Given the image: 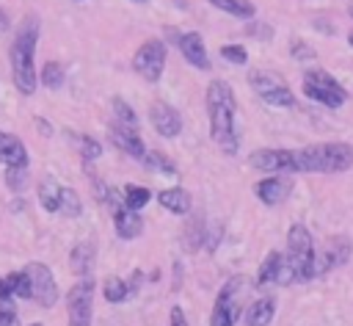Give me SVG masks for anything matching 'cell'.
I'll list each match as a JSON object with an SVG mask.
<instances>
[{"label":"cell","instance_id":"cell-1","mask_svg":"<svg viewBox=\"0 0 353 326\" xmlns=\"http://www.w3.org/2000/svg\"><path fill=\"white\" fill-rule=\"evenodd\" d=\"M204 99H207V119H210V138H212V144L221 152L234 155L237 146H240V135H237V124H234L237 99H234L232 86L226 80H210Z\"/></svg>","mask_w":353,"mask_h":326},{"label":"cell","instance_id":"cell-2","mask_svg":"<svg viewBox=\"0 0 353 326\" xmlns=\"http://www.w3.org/2000/svg\"><path fill=\"white\" fill-rule=\"evenodd\" d=\"M39 36H41V22L36 14H28V17H22V22L14 33V41L8 47L11 80H14V88L25 97H30L39 88V75H36V61H33Z\"/></svg>","mask_w":353,"mask_h":326},{"label":"cell","instance_id":"cell-3","mask_svg":"<svg viewBox=\"0 0 353 326\" xmlns=\"http://www.w3.org/2000/svg\"><path fill=\"white\" fill-rule=\"evenodd\" d=\"M314 262H317V249H314V238L309 232L306 224L295 221L290 224L287 229V251H284V271H281V279L279 285H295V282H312L317 279V271H314Z\"/></svg>","mask_w":353,"mask_h":326},{"label":"cell","instance_id":"cell-4","mask_svg":"<svg viewBox=\"0 0 353 326\" xmlns=\"http://www.w3.org/2000/svg\"><path fill=\"white\" fill-rule=\"evenodd\" d=\"M298 171L303 174H339L353 169V144L347 141H325L295 149Z\"/></svg>","mask_w":353,"mask_h":326},{"label":"cell","instance_id":"cell-5","mask_svg":"<svg viewBox=\"0 0 353 326\" xmlns=\"http://www.w3.org/2000/svg\"><path fill=\"white\" fill-rule=\"evenodd\" d=\"M303 94L312 99V102H320L325 108H342L347 102V91L345 86L328 72V69H309L303 72V83H301Z\"/></svg>","mask_w":353,"mask_h":326},{"label":"cell","instance_id":"cell-6","mask_svg":"<svg viewBox=\"0 0 353 326\" xmlns=\"http://www.w3.org/2000/svg\"><path fill=\"white\" fill-rule=\"evenodd\" d=\"M243 276H229L212 304L210 312V326H237V320L243 318V307H240V293H243Z\"/></svg>","mask_w":353,"mask_h":326},{"label":"cell","instance_id":"cell-7","mask_svg":"<svg viewBox=\"0 0 353 326\" xmlns=\"http://www.w3.org/2000/svg\"><path fill=\"white\" fill-rule=\"evenodd\" d=\"M248 86L256 91V97L273 108H292L295 105V94L292 88L276 75V72H268V69H254L248 75Z\"/></svg>","mask_w":353,"mask_h":326},{"label":"cell","instance_id":"cell-8","mask_svg":"<svg viewBox=\"0 0 353 326\" xmlns=\"http://www.w3.org/2000/svg\"><path fill=\"white\" fill-rule=\"evenodd\" d=\"M94 290L97 282L91 276L77 279L69 290H66V326H91L94 318Z\"/></svg>","mask_w":353,"mask_h":326},{"label":"cell","instance_id":"cell-9","mask_svg":"<svg viewBox=\"0 0 353 326\" xmlns=\"http://www.w3.org/2000/svg\"><path fill=\"white\" fill-rule=\"evenodd\" d=\"M165 58H168V47L163 39H146L135 55H132V72L141 75L146 83H157L163 77L165 69Z\"/></svg>","mask_w":353,"mask_h":326},{"label":"cell","instance_id":"cell-10","mask_svg":"<svg viewBox=\"0 0 353 326\" xmlns=\"http://www.w3.org/2000/svg\"><path fill=\"white\" fill-rule=\"evenodd\" d=\"M350 257H353V243H350V238H347V235H331V238L320 246V251H317L314 271H317V276L323 279V276L334 274L336 268L347 265Z\"/></svg>","mask_w":353,"mask_h":326},{"label":"cell","instance_id":"cell-11","mask_svg":"<svg viewBox=\"0 0 353 326\" xmlns=\"http://www.w3.org/2000/svg\"><path fill=\"white\" fill-rule=\"evenodd\" d=\"M248 166L262 171V174H295L298 171V157L295 149H256L248 155Z\"/></svg>","mask_w":353,"mask_h":326},{"label":"cell","instance_id":"cell-12","mask_svg":"<svg viewBox=\"0 0 353 326\" xmlns=\"http://www.w3.org/2000/svg\"><path fill=\"white\" fill-rule=\"evenodd\" d=\"M25 271L30 276V301H36L39 307H55L61 290L52 276V268L44 262H28Z\"/></svg>","mask_w":353,"mask_h":326},{"label":"cell","instance_id":"cell-13","mask_svg":"<svg viewBox=\"0 0 353 326\" xmlns=\"http://www.w3.org/2000/svg\"><path fill=\"white\" fill-rule=\"evenodd\" d=\"M168 33H171V44L179 47L182 58H185L193 69H199V72H207V69H210V55H207V47H204L201 33H196V30H188V33L168 30Z\"/></svg>","mask_w":353,"mask_h":326},{"label":"cell","instance_id":"cell-14","mask_svg":"<svg viewBox=\"0 0 353 326\" xmlns=\"http://www.w3.org/2000/svg\"><path fill=\"white\" fill-rule=\"evenodd\" d=\"M292 193V180L287 174H265L262 180L254 182V196L265 207H279L290 199Z\"/></svg>","mask_w":353,"mask_h":326},{"label":"cell","instance_id":"cell-15","mask_svg":"<svg viewBox=\"0 0 353 326\" xmlns=\"http://www.w3.org/2000/svg\"><path fill=\"white\" fill-rule=\"evenodd\" d=\"M108 133H110V141H113V146H119L124 155H130L132 160H143V155L149 152L146 149V144H143V138H141V130L138 127H130V124H121V122H110V127H108Z\"/></svg>","mask_w":353,"mask_h":326},{"label":"cell","instance_id":"cell-16","mask_svg":"<svg viewBox=\"0 0 353 326\" xmlns=\"http://www.w3.org/2000/svg\"><path fill=\"white\" fill-rule=\"evenodd\" d=\"M149 122H152L154 133L163 135V138H176L182 133V116L168 102H160V99L152 102L149 105Z\"/></svg>","mask_w":353,"mask_h":326},{"label":"cell","instance_id":"cell-17","mask_svg":"<svg viewBox=\"0 0 353 326\" xmlns=\"http://www.w3.org/2000/svg\"><path fill=\"white\" fill-rule=\"evenodd\" d=\"M110 218H113V229H116V235H119L121 240H135V238H141V232H143V218H141V213L130 210L124 202L110 210Z\"/></svg>","mask_w":353,"mask_h":326},{"label":"cell","instance_id":"cell-18","mask_svg":"<svg viewBox=\"0 0 353 326\" xmlns=\"http://www.w3.org/2000/svg\"><path fill=\"white\" fill-rule=\"evenodd\" d=\"M94 265H97V243L94 240H80L72 246L69 251V268L77 279L94 276Z\"/></svg>","mask_w":353,"mask_h":326},{"label":"cell","instance_id":"cell-19","mask_svg":"<svg viewBox=\"0 0 353 326\" xmlns=\"http://www.w3.org/2000/svg\"><path fill=\"white\" fill-rule=\"evenodd\" d=\"M281 271H284V251L270 249V251L265 254V260L259 262V268H256V279H254V285H256V287L279 285Z\"/></svg>","mask_w":353,"mask_h":326},{"label":"cell","instance_id":"cell-20","mask_svg":"<svg viewBox=\"0 0 353 326\" xmlns=\"http://www.w3.org/2000/svg\"><path fill=\"white\" fill-rule=\"evenodd\" d=\"M157 202H160V207L163 210H168V213H174V215H188L190 213V207H193V196H190V191H185V188H163V191H157Z\"/></svg>","mask_w":353,"mask_h":326},{"label":"cell","instance_id":"cell-21","mask_svg":"<svg viewBox=\"0 0 353 326\" xmlns=\"http://www.w3.org/2000/svg\"><path fill=\"white\" fill-rule=\"evenodd\" d=\"M0 163H3V166L30 163L28 146L22 144V138H17L14 133H6V130H0Z\"/></svg>","mask_w":353,"mask_h":326},{"label":"cell","instance_id":"cell-22","mask_svg":"<svg viewBox=\"0 0 353 326\" xmlns=\"http://www.w3.org/2000/svg\"><path fill=\"white\" fill-rule=\"evenodd\" d=\"M276 318V298L273 296H262L256 301L248 304V309L243 312L245 326H270Z\"/></svg>","mask_w":353,"mask_h":326},{"label":"cell","instance_id":"cell-23","mask_svg":"<svg viewBox=\"0 0 353 326\" xmlns=\"http://www.w3.org/2000/svg\"><path fill=\"white\" fill-rule=\"evenodd\" d=\"M207 235H210L207 221H204V215L196 213V215L185 224V229H182V243H185L188 251H199L201 246H207Z\"/></svg>","mask_w":353,"mask_h":326},{"label":"cell","instance_id":"cell-24","mask_svg":"<svg viewBox=\"0 0 353 326\" xmlns=\"http://www.w3.org/2000/svg\"><path fill=\"white\" fill-rule=\"evenodd\" d=\"M61 193H63V185H58L52 177H44L39 182V204L47 213H61Z\"/></svg>","mask_w":353,"mask_h":326},{"label":"cell","instance_id":"cell-25","mask_svg":"<svg viewBox=\"0 0 353 326\" xmlns=\"http://www.w3.org/2000/svg\"><path fill=\"white\" fill-rule=\"evenodd\" d=\"M152 191L146 188V185H132V182H127L124 188H121V199H124V204L130 207V210H143L149 202H152Z\"/></svg>","mask_w":353,"mask_h":326},{"label":"cell","instance_id":"cell-26","mask_svg":"<svg viewBox=\"0 0 353 326\" xmlns=\"http://www.w3.org/2000/svg\"><path fill=\"white\" fill-rule=\"evenodd\" d=\"M207 3L237 17V19H254V14H256V6L251 0H207Z\"/></svg>","mask_w":353,"mask_h":326},{"label":"cell","instance_id":"cell-27","mask_svg":"<svg viewBox=\"0 0 353 326\" xmlns=\"http://www.w3.org/2000/svg\"><path fill=\"white\" fill-rule=\"evenodd\" d=\"M143 169H149V171H157V174H168V177H174L179 169H176V163L168 157V155H163V152H157V149H149L146 155H143Z\"/></svg>","mask_w":353,"mask_h":326},{"label":"cell","instance_id":"cell-28","mask_svg":"<svg viewBox=\"0 0 353 326\" xmlns=\"http://www.w3.org/2000/svg\"><path fill=\"white\" fill-rule=\"evenodd\" d=\"M63 80H66L63 66H61L58 61H44V66H41V72H39V83H41L44 88L55 91V88L63 86Z\"/></svg>","mask_w":353,"mask_h":326},{"label":"cell","instance_id":"cell-29","mask_svg":"<svg viewBox=\"0 0 353 326\" xmlns=\"http://www.w3.org/2000/svg\"><path fill=\"white\" fill-rule=\"evenodd\" d=\"M102 296H105V301H110V304L127 301V296H130L127 279H121V276H108V279L102 282Z\"/></svg>","mask_w":353,"mask_h":326},{"label":"cell","instance_id":"cell-30","mask_svg":"<svg viewBox=\"0 0 353 326\" xmlns=\"http://www.w3.org/2000/svg\"><path fill=\"white\" fill-rule=\"evenodd\" d=\"M74 144H77V152L83 157V163H94L99 155H102V144L94 138V135H85V133H72Z\"/></svg>","mask_w":353,"mask_h":326},{"label":"cell","instance_id":"cell-31","mask_svg":"<svg viewBox=\"0 0 353 326\" xmlns=\"http://www.w3.org/2000/svg\"><path fill=\"white\" fill-rule=\"evenodd\" d=\"M6 282H8V290L14 293V298H22V301H30V276L28 271H11L6 274Z\"/></svg>","mask_w":353,"mask_h":326},{"label":"cell","instance_id":"cell-32","mask_svg":"<svg viewBox=\"0 0 353 326\" xmlns=\"http://www.w3.org/2000/svg\"><path fill=\"white\" fill-rule=\"evenodd\" d=\"M30 163H19V166H6V185L8 191L14 193H22L25 185H28V177H30Z\"/></svg>","mask_w":353,"mask_h":326},{"label":"cell","instance_id":"cell-33","mask_svg":"<svg viewBox=\"0 0 353 326\" xmlns=\"http://www.w3.org/2000/svg\"><path fill=\"white\" fill-rule=\"evenodd\" d=\"M80 213H83V202H80L77 191L63 185V193H61V215H66V218H77Z\"/></svg>","mask_w":353,"mask_h":326},{"label":"cell","instance_id":"cell-34","mask_svg":"<svg viewBox=\"0 0 353 326\" xmlns=\"http://www.w3.org/2000/svg\"><path fill=\"white\" fill-rule=\"evenodd\" d=\"M110 102H113V119H116V122L130 124V127H138V116H135V111L127 105L124 97H113Z\"/></svg>","mask_w":353,"mask_h":326},{"label":"cell","instance_id":"cell-35","mask_svg":"<svg viewBox=\"0 0 353 326\" xmlns=\"http://www.w3.org/2000/svg\"><path fill=\"white\" fill-rule=\"evenodd\" d=\"M221 58H226V61L234 64V66H243V64L248 61V50H245L243 44H223V47H221Z\"/></svg>","mask_w":353,"mask_h":326},{"label":"cell","instance_id":"cell-36","mask_svg":"<svg viewBox=\"0 0 353 326\" xmlns=\"http://www.w3.org/2000/svg\"><path fill=\"white\" fill-rule=\"evenodd\" d=\"M290 52H292V58H298V61L314 58V50H312L309 44H303V41H292V44H290Z\"/></svg>","mask_w":353,"mask_h":326},{"label":"cell","instance_id":"cell-37","mask_svg":"<svg viewBox=\"0 0 353 326\" xmlns=\"http://www.w3.org/2000/svg\"><path fill=\"white\" fill-rule=\"evenodd\" d=\"M168 326H190V323H188V315H185V309H182L179 304H174V307L168 309Z\"/></svg>","mask_w":353,"mask_h":326},{"label":"cell","instance_id":"cell-38","mask_svg":"<svg viewBox=\"0 0 353 326\" xmlns=\"http://www.w3.org/2000/svg\"><path fill=\"white\" fill-rule=\"evenodd\" d=\"M0 309H14V293L8 290L6 276H0Z\"/></svg>","mask_w":353,"mask_h":326},{"label":"cell","instance_id":"cell-39","mask_svg":"<svg viewBox=\"0 0 353 326\" xmlns=\"http://www.w3.org/2000/svg\"><path fill=\"white\" fill-rule=\"evenodd\" d=\"M146 279V274L141 271V268H132V274L127 276V285H130V293H138V287H141V282Z\"/></svg>","mask_w":353,"mask_h":326},{"label":"cell","instance_id":"cell-40","mask_svg":"<svg viewBox=\"0 0 353 326\" xmlns=\"http://www.w3.org/2000/svg\"><path fill=\"white\" fill-rule=\"evenodd\" d=\"M248 33H251L254 39H265V41H268V39L273 36L270 25H251V28H248Z\"/></svg>","mask_w":353,"mask_h":326},{"label":"cell","instance_id":"cell-41","mask_svg":"<svg viewBox=\"0 0 353 326\" xmlns=\"http://www.w3.org/2000/svg\"><path fill=\"white\" fill-rule=\"evenodd\" d=\"M0 326H19V318L14 309H0Z\"/></svg>","mask_w":353,"mask_h":326},{"label":"cell","instance_id":"cell-42","mask_svg":"<svg viewBox=\"0 0 353 326\" xmlns=\"http://www.w3.org/2000/svg\"><path fill=\"white\" fill-rule=\"evenodd\" d=\"M179 287H182V265L174 262V285H171V290H179Z\"/></svg>","mask_w":353,"mask_h":326},{"label":"cell","instance_id":"cell-43","mask_svg":"<svg viewBox=\"0 0 353 326\" xmlns=\"http://www.w3.org/2000/svg\"><path fill=\"white\" fill-rule=\"evenodd\" d=\"M36 124H39V133H44V135H50V133H52V127H50V122H47V119H36Z\"/></svg>","mask_w":353,"mask_h":326},{"label":"cell","instance_id":"cell-44","mask_svg":"<svg viewBox=\"0 0 353 326\" xmlns=\"http://www.w3.org/2000/svg\"><path fill=\"white\" fill-rule=\"evenodd\" d=\"M347 41H350V47H353V30H350V33H347Z\"/></svg>","mask_w":353,"mask_h":326},{"label":"cell","instance_id":"cell-45","mask_svg":"<svg viewBox=\"0 0 353 326\" xmlns=\"http://www.w3.org/2000/svg\"><path fill=\"white\" fill-rule=\"evenodd\" d=\"M350 17H353V6H350Z\"/></svg>","mask_w":353,"mask_h":326},{"label":"cell","instance_id":"cell-46","mask_svg":"<svg viewBox=\"0 0 353 326\" xmlns=\"http://www.w3.org/2000/svg\"><path fill=\"white\" fill-rule=\"evenodd\" d=\"M30 326H41V323H30Z\"/></svg>","mask_w":353,"mask_h":326},{"label":"cell","instance_id":"cell-47","mask_svg":"<svg viewBox=\"0 0 353 326\" xmlns=\"http://www.w3.org/2000/svg\"><path fill=\"white\" fill-rule=\"evenodd\" d=\"M135 3H146V0H135Z\"/></svg>","mask_w":353,"mask_h":326},{"label":"cell","instance_id":"cell-48","mask_svg":"<svg viewBox=\"0 0 353 326\" xmlns=\"http://www.w3.org/2000/svg\"><path fill=\"white\" fill-rule=\"evenodd\" d=\"M74 3H80V0H74Z\"/></svg>","mask_w":353,"mask_h":326}]
</instances>
